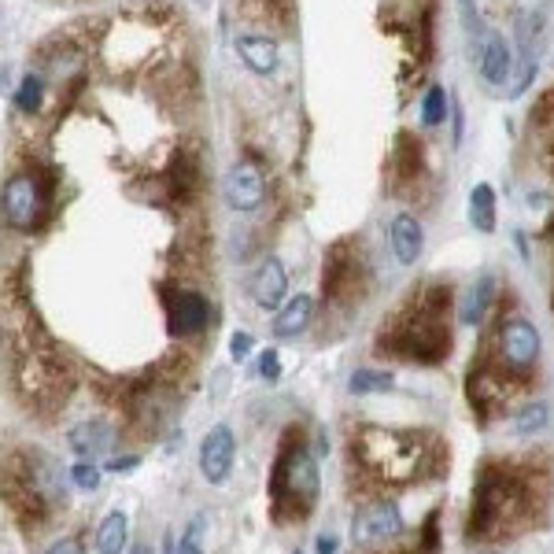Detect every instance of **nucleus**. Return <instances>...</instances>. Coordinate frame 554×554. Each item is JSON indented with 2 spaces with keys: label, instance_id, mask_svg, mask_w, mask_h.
I'll return each mask as SVG.
<instances>
[{
  "label": "nucleus",
  "instance_id": "5701e85b",
  "mask_svg": "<svg viewBox=\"0 0 554 554\" xmlns=\"http://www.w3.org/2000/svg\"><path fill=\"white\" fill-rule=\"evenodd\" d=\"M470 222L481 233H492L495 229V189L488 181H481V185L470 189Z\"/></svg>",
  "mask_w": 554,
  "mask_h": 554
},
{
  "label": "nucleus",
  "instance_id": "4468645a",
  "mask_svg": "<svg viewBox=\"0 0 554 554\" xmlns=\"http://www.w3.org/2000/svg\"><path fill=\"white\" fill-rule=\"evenodd\" d=\"M477 67H481V78L488 85H503L510 78V71H514V52H510L503 34L484 30L481 45H477Z\"/></svg>",
  "mask_w": 554,
  "mask_h": 554
},
{
  "label": "nucleus",
  "instance_id": "7ed1b4c3",
  "mask_svg": "<svg viewBox=\"0 0 554 554\" xmlns=\"http://www.w3.org/2000/svg\"><path fill=\"white\" fill-rule=\"evenodd\" d=\"M322 481H318V466H314L311 451L292 436L285 440L281 455L274 462L270 473V503H274V518L277 521H303L318 503Z\"/></svg>",
  "mask_w": 554,
  "mask_h": 554
},
{
  "label": "nucleus",
  "instance_id": "2eb2a0df",
  "mask_svg": "<svg viewBox=\"0 0 554 554\" xmlns=\"http://www.w3.org/2000/svg\"><path fill=\"white\" fill-rule=\"evenodd\" d=\"M388 241H392V255H396L399 266H414L422 259V248H425V229L422 222L403 211V215L392 218V226H388Z\"/></svg>",
  "mask_w": 554,
  "mask_h": 554
},
{
  "label": "nucleus",
  "instance_id": "a19ab883",
  "mask_svg": "<svg viewBox=\"0 0 554 554\" xmlns=\"http://www.w3.org/2000/svg\"><path fill=\"white\" fill-rule=\"evenodd\" d=\"M551 233H554V218H551Z\"/></svg>",
  "mask_w": 554,
  "mask_h": 554
},
{
  "label": "nucleus",
  "instance_id": "f704fd0d",
  "mask_svg": "<svg viewBox=\"0 0 554 554\" xmlns=\"http://www.w3.org/2000/svg\"><path fill=\"white\" fill-rule=\"evenodd\" d=\"M532 115H536V122H551V115H554V89L547 93V97L536 100V111H532Z\"/></svg>",
  "mask_w": 554,
  "mask_h": 554
},
{
  "label": "nucleus",
  "instance_id": "a878e982",
  "mask_svg": "<svg viewBox=\"0 0 554 554\" xmlns=\"http://www.w3.org/2000/svg\"><path fill=\"white\" fill-rule=\"evenodd\" d=\"M447 104H451V97L444 93V85H429V93H425V100H422L425 126H440V122L447 119Z\"/></svg>",
  "mask_w": 554,
  "mask_h": 554
},
{
  "label": "nucleus",
  "instance_id": "f8f14e48",
  "mask_svg": "<svg viewBox=\"0 0 554 554\" xmlns=\"http://www.w3.org/2000/svg\"><path fill=\"white\" fill-rule=\"evenodd\" d=\"M506 392L503 388V377L495 374V370H488V366H477V370H470V377H466V399H470V407L481 414V422H488L492 414H499V410L506 407Z\"/></svg>",
  "mask_w": 554,
  "mask_h": 554
},
{
  "label": "nucleus",
  "instance_id": "f03ea898",
  "mask_svg": "<svg viewBox=\"0 0 554 554\" xmlns=\"http://www.w3.org/2000/svg\"><path fill=\"white\" fill-rule=\"evenodd\" d=\"M447 314H451V289L447 285H425L381 337V348L392 351L396 359L422 362V366L444 362L447 351H451Z\"/></svg>",
  "mask_w": 554,
  "mask_h": 554
},
{
  "label": "nucleus",
  "instance_id": "39448f33",
  "mask_svg": "<svg viewBox=\"0 0 554 554\" xmlns=\"http://www.w3.org/2000/svg\"><path fill=\"white\" fill-rule=\"evenodd\" d=\"M366 289V266H362L359 248L351 241H337L326 252V270H322V296L333 303L359 300Z\"/></svg>",
  "mask_w": 554,
  "mask_h": 554
},
{
  "label": "nucleus",
  "instance_id": "1a4fd4ad",
  "mask_svg": "<svg viewBox=\"0 0 554 554\" xmlns=\"http://www.w3.org/2000/svg\"><path fill=\"white\" fill-rule=\"evenodd\" d=\"M266 200V178L263 170L255 167V163H237V167H229L226 174V204L233 207V211H259Z\"/></svg>",
  "mask_w": 554,
  "mask_h": 554
},
{
  "label": "nucleus",
  "instance_id": "4c0bfd02",
  "mask_svg": "<svg viewBox=\"0 0 554 554\" xmlns=\"http://www.w3.org/2000/svg\"><path fill=\"white\" fill-rule=\"evenodd\" d=\"M133 466H137V458H115L108 470H111V473H119V470H133Z\"/></svg>",
  "mask_w": 554,
  "mask_h": 554
},
{
  "label": "nucleus",
  "instance_id": "7c9ffc66",
  "mask_svg": "<svg viewBox=\"0 0 554 554\" xmlns=\"http://www.w3.org/2000/svg\"><path fill=\"white\" fill-rule=\"evenodd\" d=\"M263 12L277 23H289L292 19V0H263Z\"/></svg>",
  "mask_w": 554,
  "mask_h": 554
},
{
  "label": "nucleus",
  "instance_id": "c9c22d12",
  "mask_svg": "<svg viewBox=\"0 0 554 554\" xmlns=\"http://www.w3.org/2000/svg\"><path fill=\"white\" fill-rule=\"evenodd\" d=\"M49 554H82V540H78V536H67V540L56 543Z\"/></svg>",
  "mask_w": 554,
  "mask_h": 554
},
{
  "label": "nucleus",
  "instance_id": "ddd939ff",
  "mask_svg": "<svg viewBox=\"0 0 554 554\" xmlns=\"http://www.w3.org/2000/svg\"><path fill=\"white\" fill-rule=\"evenodd\" d=\"M351 532H355V543L392 540L396 532H403V514H399L396 503H370L366 510H359Z\"/></svg>",
  "mask_w": 554,
  "mask_h": 554
},
{
  "label": "nucleus",
  "instance_id": "412c9836",
  "mask_svg": "<svg viewBox=\"0 0 554 554\" xmlns=\"http://www.w3.org/2000/svg\"><path fill=\"white\" fill-rule=\"evenodd\" d=\"M108 444H111V429L104 422H82L78 429H71V447L82 458H89V462L100 451H108Z\"/></svg>",
  "mask_w": 554,
  "mask_h": 554
},
{
  "label": "nucleus",
  "instance_id": "a211bd4d",
  "mask_svg": "<svg viewBox=\"0 0 554 554\" xmlns=\"http://www.w3.org/2000/svg\"><path fill=\"white\" fill-rule=\"evenodd\" d=\"M196 185H200V159L193 156V152H178V159H174V167H170L167 174V189L174 200H193Z\"/></svg>",
  "mask_w": 554,
  "mask_h": 554
},
{
  "label": "nucleus",
  "instance_id": "9b49d317",
  "mask_svg": "<svg viewBox=\"0 0 554 554\" xmlns=\"http://www.w3.org/2000/svg\"><path fill=\"white\" fill-rule=\"evenodd\" d=\"M285 292H289V274H285L281 259H263L255 266V274L248 277V296L263 311H277L285 303Z\"/></svg>",
  "mask_w": 554,
  "mask_h": 554
},
{
  "label": "nucleus",
  "instance_id": "cd10ccee",
  "mask_svg": "<svg viewBox=\"0 0 554 554\" xmlns=\"http://www.w3.org/2000/svg\"><path fill=\"white\" fill-rule=\"evenodd\" d=\"M422 554H440V510H429L422 521Z\"/></svg>",
  "mask_w": 554,
  "mask_h": 554
},
{
  "label": "nucleus",
  "instance_id": "6ab92c4d",
  "mask_svg": "<svg viewBox=\"0 0 554 554\" xmlns=\"http://www.w3.org/2000/svg\"><path fill=\"white\" fill-rule=\"evenodd\" d=\"M311 311H314L311 296H296V300H289L285 307H281V314H277L274 337H281V340L300 337L303 329H307V322H311Z\"/></svg>",
  "mask_w": 554,
  "mask_h": 554
},
{
  "label": "nucleus",
  "instance_id": "c756f323",
  "mask_svg": "<svg viewBox=\"0 0 554 554\" xmlns=\"http://www.w3.org/2000/svg\"><path fill=\"white\" fill-rule=\"evenodd\" d=\"M71 481L82 488V492H93V488H100V470L97 462H78L71 470Z\"/></svg>",
  "mask_w": 554,
  "mask_h": 554
},
{
  "label": "nucleus",
  "instance_id": "bb28decb",
  "mask_svg": "<svg viewBox=\"0 0 554 554\" xmlns=\"http://www.w3.org/2000/svg\"><path fill=\"white\" fill-rule=\"evenodd\" d=\"M388 388H392V374H381V370H355V374H351V392H355V396L388 392Z\"/></svg>",
  "mask_w": 554,
  "mask_h": 554
},
{
  "label": "nucleus",
  "instance_id": "b1692460",
  "mask_svg": "<svg viewBox=\"0 0 554 554\" xmlns=\"http://www.w3.org/2000/svg\"><path fill=\"white\" fill-rule=\"evenodd\" d=\"M547 422H551V410H547V403H532V407H521L518 414H514V433L518 436L543 433Z\"/></svg>",
  "mask_w": 554,
  "mask_h": 554
},
{
  "label": "nucleus",
  "instance_id": "e433bc0d",
  "mask_svg": "<svg viewBox=\"0 0 554 554\" xmlns=\"http://www.w3.org/2000/svg\"><path fill=\"white\" fill-rule=\"evenodd\" d=\"M337 536H322V540H318V554H337Z\"/></svg>",
  "mask_w": 554,
  "mask_h": 554
},
{
  "label": "nucleus",
  "instance_id": "20e7f679",
  "mask_svg": "<svg viewBox=\"0 0 554 554\" xmlns=\"http://www.w3.org/2000/svg\"><path fill=\"white\" fill-rule=\"evenodd\" d=\"M351 455L362 470L385 481H407L422 466V444H414L410 436L385 433V429H362L351 444Z\"/></svg>",
  "mask_w": 554,
  "mask_h": 554
},
{
  "label": "nucleus",
  "instance_id": "473e14b6",
  "mask_svg": "<svg viewBox=\"0 0 554 554\" xmlns=\"http://www.w3.org/2000/svg\"><path fill=\"white\" fill-rule=\"evenodd\" d=\"M447 108H451V126H455V137H451V141H455V148H458L462 145V137H466V111H462L458 100H451Z\"/></svg>",
  "mask_w": 554,
  "mask_h": 554
},
{
  "label": "nucleus",
  "instance_id": "423d86ee",
  "mask_svg": "<svg viewBox=\"0 0 554 554\" xmlns=\"http://www.w3.org/2000/svg\"><path fill=\"white\" fill-rule=\"evenodd\" d=\"M0 215L12 229H34L45 215V193H41V181L34 174H12L4 181V193H0Z\"/></svg>",
  "mask_w": 554,
  "mask_h": 554
},
{
  "label": "nucleus",
  "instance_id": "4be33fe9",
  "mask_svg": "<svg viewBox=\"0 0 554 554\" xmlns=\"http://www.w3.org/2000/svg\"><path fill=\"white\" fill-rule=\"evenodd\" d=\"M126 540H130V518L115 510L108 518L100 521V532H97V551L100 554H122L126 551Z\"/></svg>",
  "mask_w": 554,
  "mask_h": 554
},
{
  "label": "nucleus",
  "instance_id": "2f4dec72",
  "mask_svg": "<svg viewBox=\"0 0 554 554\" xmlns=\"http://www.w3.org/2000/svg\"><path fill=\"white\" fill-rule=\"evenodd\" d=\"M259 374H263L266 381H277V377H281V362H277V351L274 348L263 351V359H259Z\"/></svg>",
  "mask_w": 554,
  "mask_h": 554
},
{
  "label": "nucleus",
  "instance_id": "0eeeda50",
  "mask_svg": "<svg viewBox=\"0 0 554 554\" xmlns=\"http://www.w3.org/2000/svg\"><path fill=\"white\" fill-rule=\"evenodd\" d=\"M233 458H237V440L229 425H215L200 444V473L207 484H226L233 473Z\"/></svg>",
  "mask_w": 554,
  "mask_h": 554
},
{
  "label": "nucleus",
  "instance_id": "f257e3e1",
  "mask_svg": "<svg viewBox=\"0 0 554 554\" xmlns=\"http://www.w3.org/2000/svg\"><path fill=\"white\" fill-rule=\"evenodd\" d=\"M536 484H547V477L521 470L514 462H484L473 481L466 540H492L525 525L532 518V506H543L547 499V488L536 492Z\"/></svg>",
  "mask_w": 554,
  "mask_h": 554
},
{
  "label": "nucleus",
  "instance_id": "6e6552de",
  "mask_svg": "<svg viewBox=\"0 0 554 554\" xmlns=\"http://www.w3.org/2000/svg\"><path fill=\"white\" fill-rule=\"evenodd\" d=\"M499 348H503V362L510 370H529V366H536L543 348L540 329L532 326L529 318H514V322H506Z\"/></svg>",
  "mask_w": 554,
  "mask_h": 554
},
{
  "label": "nucleus",
  "instance_id": "f3484780",
  "mask_svg": "<svg viewBox=\"0 0 554 554\" xmlns=\"http://www.w3.org/2000/svg\"><path fill=\"white\" fill-rule=\"evenodd\" d=\"M495 303V277L492 274H481L477 281H473L470 289H466V296H462V307H458V322L462 326H481L484 314H488V307Z\"/></svg>",
  "mask_w": 554,
  "mask_h": 554
},
{
  "label": "nucleus",
  "instance_id": "9d476101",
  "mask_svg": "<svg viewBox=\"0 0 554 554\" xmlns=\"http://www.w3.org/2000/svg\"><path fill=\"white\" fill-rule=\"evenodd\" d=\"M211 318V307L200 292L193 289H174L167 292V322L178 337H189V333H200Z\"/></svg>",
  "mask_w": 554,
  "mask_h": 554
},
{
  "label": "nucleus",
  "instance_id": "72a5a7b5",
  "mask_svg": "<svg viewBox=\"0 0 554 554\" xmlns=\"http://www.w3.org/2000/svg\"><path fill=\"white\" fill-rule=\"evenodd\" d=\"M229 351H233V359H244V355L252 351V337H248V333H233V340H229Z\"/></svg>",
  "mask_w": 554,
  "mask_h": 554
},
{
  "label": "nucleus",
  "instance_id": "58836bf2",
  "mask_svg": "<svg viewBox=\"0 0 554 554\" xmlns=\"http://www.w3.org/2000/svg\"><path fill=\"white\" fill-rule=\"evenodd\" d=\"M130 554H152V547H148V543H137V547H133Z\"/></svg>",
  "mask_w": 554,
  "mask_h": 554
},
{
  "label": "nucleus",
  "instance_id": "393cba45",
  "mask_svg": "<svg viewBox=\"0 0 554 554\" xmlns=\"http://www.w3.org/2000/svg\"><path fill=\"white\" fill-rule=\"evenodd\" d=\"M41 100H45V85L37 74H26L19 89H15V108L23 111V115H37L41 111Z\"/></svg>",
  "mask_w": 554,
  "mask_h": 554
},
{
  "label": "nucleus",
  "instance_id": "dca6fc26",
  "mask_svg": "<svg viewBox=\"0 0 554 554\" xmlns=\"http://www.w3.org/2000/svg\"><path fill=\"white\" fill-rule=\"evenodd\" d=\"M237 52H241L244 67L252 74H274L277 71V60H281V49H277L274 37L266 34H241L237 41Z\"/></svg>",
  "mask_w": 554,
  "mask_h": 554
},
{
  "label": "nucleus",
  "instance_id": "ea45409f",
  "mask_svg": "<svg viewBox=\"0 0 554 554\" xmlns=\"http://www.w3.org/2000/svg\"><path fill=\"white\" fill-rule=\"evenodd\" d=\"M484 554H499V551H484Z\"/></svg>",
  "mask_w": 554,
  "mask_h": 554
},
{
  "label": "nucleus",
  "instance_id": "aec40b11",
  "mask_svg": "<svg viewBox=\"0 0 554 554\" xmlns=\"http://www.w3.org/2000/svg\"><path fill=\"white\" fill-rule=\"evenodd\" d=\"M396 181H414L422 174V141L414 133H399L396 137V156H392Z\"/></svg>",
  "mask_w": 554,
  "mask_h": 554
},
{
  "label": "nucleus",
  "instance_id": "c85d7f7f",
  "mask_svg": "<svg viewBox=\"0 0 554 554\" xmlns=\"http://www.w3.org/2000/svg\"><path fill=\"white\" fill-rule=\"evenodd\" d=\"M200 529H204V518H196L178 543H170V554H204L200 551Z\"/></svg>",
  "mask_w": 554,
  "mask_h": 554
}]
</instances>
